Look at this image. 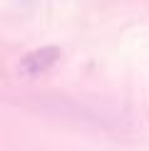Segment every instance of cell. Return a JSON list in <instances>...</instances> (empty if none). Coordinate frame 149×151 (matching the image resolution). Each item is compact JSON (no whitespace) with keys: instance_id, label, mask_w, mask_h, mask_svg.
Masks as SVG:
<instances>
[{"instance_id":"obj_1","label":"cell","mask_w":149,"mask_h":151,"mask_svg":"<svg viewBox=\"0 0 149 151\" xmlns=\"http://www.w3.org/2000/svg\"><path fill=\"white\" fill-rule=\"evenodd\" d=\"M57 60H60V50H57V47H42V50L30 52L27 57L22 60L20 70H22L25 74H37V72L50 70V67H52Z\"/></svg>"}]
</instances>
